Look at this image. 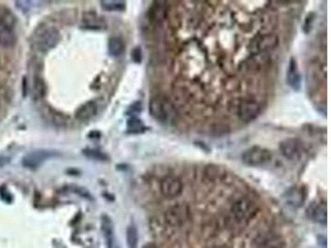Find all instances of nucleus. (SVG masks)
<instances>
[{"mask_svg": "<svg viewBox=\"0 0 331 248\" xmlns=\"http://www.w3.org/2000/svg\"><path fill=\"white\" fill-rule=\"evenodd\" d=\"M273 159L271 150L262 147H252L242 154V161L248 167H262Z\"/></svg>", "mask_w": 331, "mask_h": 248, "instance_id": "f257e3e1", "label": "nucleus"}, {"mask_svg": "<svg viewBox=\"0 0 331 248\" xmlns=\"http://www.w3.org/2000/svg\"><path fill=\"white\" fill-rule=\"evenodd\" d=\"M281 155L290 161L299 160L304 154V143L299 138H286L279 146Z\"/></svg>", "mask_w": 331, "mask_h": 248, "instance_id": "f03ea898", "label": "nucleus"}, {"mask_svg": "<svg viewBox=\"0 0 331 248\" xmlns=\"http://www.w3.org/2000/svg\"><path fill=\"white\" fill-rule=\"evenodd\" d=\"M60 155L58 151L55 150H46V149H40V150L31 151V153L26 154V155L23 158L21 164L23 167L29 168V169H35V168L40 167L42 163H45L46 160L51 158H55V156Z\"/></svg>", "mask_w": 331, "mask_h": 248, "instance_id": "7ed1b4c3", "label": "nucleus"}, {"mask_svg": "<svg viewBox=\"0 0 331 248\" xmlns=\"http://www.w3.org/2000/svg\"><path fill=\"white\" fill-rule=\"evenodd\" d=\"M149 112L154 119L166 123L169 119V102L161 96H155L149 102Z\"/></svg>", "mask_w": 331, "mask_h": 248, "instance_id": "20e7f679", "label": "nucleus"}, {"mask_svg": "<svg viewBox=\"0 0 331 248\" xmlns=\"http://www.w3.org/2000/svg\"><path fill=\"white\" fill-rule=\"evenodd\" d=\"M260 112L259 103L255 102L253 99H243L238 104L237 108V116H238L239 121L243 123H250V122L255 121L258 117Z\"/></svg>", "mask_w": 331, "mask_h": 248, "instance_id": "39448f33", "label": "nucleus"}, {"mask_svg": "<svg viewBox=\"0 0 331 248\" xmlns=\"http://www.w3.org/2000/svg\"><path fill=\"white\" fill-rule=\"evenodd\" d=\"M58 41H60V32L55 27H49V29H45L37 36L36 49L41 51V52H45V51H49L52 48H55L58 44Z\"/></svg>", "mask_w": 331, "mask_h": 248, "instance_id": "423d86ee", "label": "nucleus"}, {"mask_svg": "<svg viewBox=\"0 0 331 248\" xmlns=\"http://www.w3.org/2000/svg\"><path fill=\"white\" fill-rule=\"evenodd\" d=\"M190 209L185 203H178L166 211L165 219L169 224H180L189 219Z\"/></svg>", "mask_w": 331, "mask_h": 248, "instance_id": "0eeeda50", "label": "nucleus"}, {"mask_svg": "<svg viewBox=\"0 0 331 248\" xmlns=\"http://www.w3.org/2000/svg\"><path fill=\"white\" fill-rule=\"evenodd\" d=\"M160 190L165 198H174L179 196L182 191V182L179 177L166 176L160 184Z\"/></svg>", "mask_w": 331, "mask_h": 248, "instance_id": "6e6552de", "label": "nucleus"}, {"mask_svg": "<svg viewBox=\"0 0 331 248\" xmlns=\"http://www.w3.org/2000/svg\"><path fill=\"white\" fill-rule=\"evenodd\" d=\"M253 202L250 198H239L232 207V214L238 222H246L252 216Z\"/></svg>", "mask_w": 331, "mask_h": 248, "instance_id": "1a4fd4ad", "label": "nucleus"}, {"mask_svg": "<svg viewBox=\"0 0 331 248\" xmlns=\"http://www.w3.org/2000/svg\"><path fill=\"white\" fill-rule=\"evenodd\" d=\"M286 83L294 91H299L302 87V74L298 69L297 61L293 57L289 60V66L286 70Z\"/></svg>", "mask_w": 331, "mask_h": 248, "instance_id": "9d476101", "label": "nucleus"}, {"mask_svg": "<svg viewBox=\"0 0 331 248\" xmlns=\"http://www.w3.org/2000/svg\"><path fill=\"white\" fill-rule=\"evenodd\" d=\"M307 217L318 223L325 224L328 221V209L325 203H314L306 210Z\"/></svg>", "mask_w": 331, "mask_h": 248, "instance_id": "9b49d317", "label": "nucleus"}, {"mask_svg": "<svg viewBox=\"0 0 331 248\" xmlns=\"http://www.w3.org/2000/svg\"><path fill=\"white\" fill-rule=\"evenodd\" d=\"M97 113V104L96 102H87L82 104L76 111V119L79 122H86L96 116Z\"/></svg>", "mask_w": 331, "mask_h": 248, "instance_id": "f8f14e48", "label": "nucleus"}, {"mask_svg": "<svg viewBox=\"0 0 331 248\" xmlns=\"http://www.w3.org/2000/svg\"><path fill=\"white\" fill-rule=\"evenodd\" d=\"M16 24V18L10 9L0 6V29L13 30Z\"/></svg>", "mask_w": 331, "mask_h": 248, "instance_id": "ddd939ff", "label": "nucleus"}, {"mask_svg": "<svg viewBox=\"0 0 331 248\" xmlns=\"http://www.w3.org/2000/svg\"><path fill=\"white\" fill-rule=\"evenodd\" d=\"M83 26L87 29H102L104 27V20L97 15L96 13H86L82 18Z\"/></svg>", "mask_w": 331, "mask_h": 248, "instance_id": "4468645a", "label": "nucleus"}, {"mask_svg": "<svg viewBox=\"0 0 331 248\" xmlns=\"http://www.w3.org/2000/svg\"><path fill=\"white\" fill-rule=\"evenodd\" d=\"M124 49H126L124 41L121 37H110L109 43H108V51H109L110 55L114 56V57H119L124 52Z\"/></svg>", "mask_w": 331, "mask_h": 248, "instance_id": "2eb2a0df", "label": "nucleus"}, {"mask_svg": "<svg viewBox=\"0 0 331 248\" xmlns=\"http://www.w3.org/2000/svg\"><path fill=\"white\" fill-rule=\"evenodd\" d=\"M102 231L107 240L108 248H113V223L108 216L102 217Z\"/></svg>", "mask_w": 331, "mask_h": 248, "instance_id": "dca6fc26", "label": "nucleus"}, {"mask_svg": "<svg viewBox=\"0 0 331 248\" xmlns=\"http://www.w3.org/2000/svg\"><path fill=\"white\" fill-rule=\"evenodd\" d=\"M145 125L139 118L137 117H131L127 122V133L128 134H140V133L145 132Z\"/></svg>", "mask_w": 331, "mask_h": 248, "instance_id": "f3484780", "label": "nucleus"}, {"mask_svg": "<svg viewBox=\"0 0 331 248\" xmlns=\"http://www.w3.org/2000/svg\"><path fill=\"white\" fill-rule=\"evenodd\" d=\"M285 198H286V200H288V202H289L290 205L300 206L303 203V201H304L305 196H304V194H303V191L300 190V189L293 188L285 194Z\"/></svg>", "mask_w": 331, "mask_h": 248, "instance_id": "a211bd4d", "label": "nucleus"}, {"mask_svg": "<svg viewBox=\"0 0 331 248\" xmlns=\"http://www.w3.org/2000/svg\"><path fill=\"white\" fill-rule=\"evenodd\" d=\"M16 36L13 30L9 29H0V45L4 48H10L15 45Z\"/></svg>", "mask_w": 331, "mask_h": 248, "instance_id": "6ab92c4d", "label": "nucleus"}, {"mask_svg": "<svg viewBox=\"0 0 331 248\" xmlns=\"http://www.w3.org/2000/svg\"><path fill=\"white\" fill-rule=\"evenodd\" d=\"M138 247V230L134 223L127 227V248Z\"/></svg>", "mask_w": 331, "mask_h": 248, "instance_id": "aec40b11", "label": "nucleus"}, {"mask_svg": "<svg viewBox=\"0 0 331 248\" xmlns=\"http://www.w3.org/2000/svg\"><path fill=\"white\" fill-rule=\"evenodd\" d=\"M166 15V6L165 3H160V1H156L154 3L152 8V18L154 20H158V22H161Z\"/></svg>", "mask_w": 331, "mask_h": 248, "instance_id": "412c9836", "label": "nucleus"}, {"mask_svg": "<svg viewBox=\"0 0 331 248\" xmlns=\"http://www.w3.org/2000/svg\"><path fill=\"white\" fill-rule=\"evenodd\" d=\"M32 93H34L35 99H40L45 96V83L40 77H35L32 82Z\"/></svg>", "mask_w": 331, "mask_h": 248, "instance_id": "4be33fe9", "label": "nucleus"}, {"mask_svg": "<svg viewBox=\"0 0 331 248\" xmlns=\"http://www.w3.org/2000/svg\"><path fill=\"white\" fill-rule=\"evenodd\" d=\"M277 44H278V39H277V36H274V35H268V36H264L262 40H260L258 48H259L260 51H267V50L273 49Z\"/></svg>", "mask_w": 331, "mask_h": 248, "instance_id": "5701e85b", "label": "nucleus"}, {"mask_svg": "<svg viewBox=\"0 0 331 248\" xmlns=\"http://www.w3.org/2000/svg\"><path fill=\"white\" fill-rule=\"evenodd\" d=\"M101 5H102V9L107 11H122L126 9V3L124 1H108V0H104V1H101Z\"/></svg>", "mask_w": 331, "mask_h": 248, "instance_id": "b1692460", "label": "nucleus"}, {"mask_svg": "<svg viewBox=\"0 0 331 248\" xmlns=\"http://www.w3.org/2000/svg\"><path fill=\"white\" fill-rule=\"evenodd\" d=\"M84 156L87 158L92 159V160H98V161H108L109 160V156L105 155L104 153L100 150H96V149H83L82 150Z\"/></svg>", "mask_w": 331, "mask_h": 248, "instance_id": "393cba45", "label": "nucleus"}, {"mask_svg": "<svg viewBox=\"0 0 331 248\" xmlns=\"http://www.w3.org/2000/svg\"><path fill=\"white\" fill-rule=\"evenodd\" d=\"M67 190L72 191V193L77 194V195L82 196V198H90V200H92V198H91L90 193H88V191H87L86 189L78 188V186H69V188H67Z\"/></svg>", "mask_w": 331, "mask_h": 248, "instance_id": "a878e982", "label": "nucleus"}, {"mask_svg": "<svg viewBox=\"0 0 331 248\" xmlns=\"http://www.w3.org/2000/svg\"><path fill=\"white\" fill-rule=\"evenodd\" d=\"M140 111H142V106H140V102H135L133 106L129 107L128 112H127V114H138L140 113Z\"/></svg>", "mask_w": 331, "mask_h": 248, "instance_id": "bb28decb", "label": "nucleus"}, {"mask_svg": "<svg viewBox=\"0 0 331 248\" xmlns=\"http://www.w3.org/2000/svg\"><path fill=\"white\" fill-rule=\"evenodd\" d=\"M131 58H133V61L138 62V64L142 61V51H140L139 48H135L134 50L131 51Z\"/></svg>", "mask_w": 331, "mask_h": 248, "instance_id": "cd10ccee", "label": "nucleus"}, {"mask_svg": "<svg viewBox=\"0 0 331 248\" xmlns=\"http://www.w3.org/2000/svg\"><path fill=\"white\" fill-rule=\"evenodd\" d=\"M11 159L9 158V156H5V155H0V168L5 167V165H8L9 163H10Z\"/></svg>", "mask_w": 331, "mask_h": 248, "instance_id": "c85d7f7f", "label": "nucleus"}, {"mask_svg": "<svg viewBox=\"0 0 331 248\" xmlns=\"http://www.w3.org/2000/svg\"><path fill=\"white\" fill-rule=\"evenodd\" d=\"M144 248H155V246L153 245V243H149V245H147V246H145Z\"/></svg>", "mask_w": 331, "mask_h": 248, "instance_id": "c756f323", "label": "nucleus"}]
</instances>
